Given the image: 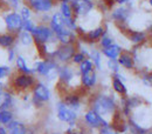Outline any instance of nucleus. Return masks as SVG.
<instances>
[{"label": "nucleus", "instance_id": "1", "mask_svg": "<svg viewBox=\"0 0 152 134\" xmlns=\"http://www.w3.org/2000/svg\"><path fill=\"white\" fill-rule=\"evenodd\" d=\"M90 108H93L97 114L102 116V119L110 124L114 115L119 110V105L113 94L98 92L93 96L90 100Z\"/></svg>", "mask_w": 152, "mask_h": 134}, {"label": "nucleus", "instance_id": "2", "mask_svg": "<svg viewBox=\"0 0 152 134\" xmlns=\"http://www.w3.org/2000/svg\"><path fill=\"white\" fill-rule=\"evenodd\" d=\"M38 82L35 74H27L17 72L12 74L10 78V86L11 91L15 93H29L32 92L33 87Z\"/></svg>", "mask_w": 152, "mask_h": 134}, {"label": "nucleus", "instance_id": "3", "mask_svg": "<svg viewBox=\"0 0 152 134\" xmlns=\"http://www.w3.org/2000/svg\"><path fill=\"white\" fill-rule=\"evenodd\" d=\"M58 64L53 59H39L33 62L32 71L33 74L42 77L47 81H53L57 78Z\"/></svg>", "mask_w": 152, "mask_h": 134}, {"label": "nucleus", "instance_id": "4", "mask_svg": "<svg viewBox=\"0 0 152 134\" xmlns=\"http://www.w3.org/2000/svg\"><path fill=\"white\" fill-rule=\"evenodd\" d=\"M76 51H77V44H68V45L58 44L52 57L48 59L55 60L58 65H67L72 62V59L76 53Z\"/></svg>", "mask_w": 152, "mask_h": 134}, {"label": "nucleus", "instance_id": "5", "mask_svg": "<svg viewBox=\"0 0 152 134\" xmlns=\"http://www.w3.org/2000/svg\"><path fill=\"white\" fill-rule=\"evenodd\" d=\"M32 36H33V39H34V45L35 46L57 41L48 24H42V22L37 24L35 28L32 32Z\"/></svg>", "mask_w": 152, "mask_h": 134}, {"label": "nucleus", "instance_id": "6", "mask_svg": "<svg viewBox=\"0 0 152 134\" xmlns=\"http://www.w3.org/2000/svg\"><path fill=\"white\" fill-rule=\"evenodd\" d=\"M4 22H5L6 31L10 33L18 34L20 31H22L23 19L21 18L19 12H17L14 10L4 13Z\"/></svg>", "mask_w": 152, "mask_h": 134}, {"label": "nucleus", "instance_id": "7", "mask_svg": "<svg viewBox=\"0 0 152 134\" xmlns=\"http://www.w3.org/2000/svg\"><path fill=\"white\" fill-rule=\"evenodd\" d=\"M70 6L76 20L88 16L95 10V4L93 0H70Z\"/></svg>", "mask_w": 152, "mask_h": 134}, {"label": "nucleus", "instance_id": "8", "mask_svg": "<svg viewBox=\"0 0 152 134\" xmlns=\"http://www.w3.org/2000/svg\"><path fill=\"white\" fill-rule=\"evenodd\" d=\"M56 116L61 122H66L68 125H74L78 120V113L69 108L62 100L56 104Z\"/></svg>", "mask_w": 152, "mask_h": 134}, {"label": "nucleus", "instance_id": "9", "mask_svg": "<svg viewBox=\"0 0 152 134\" xmlns=\"http://www.w3.org/2000/svg\"><path fill=\"white\" fill-rule=\"evenodd\" d=\"M108 32L107 30V26L104 24H101L98 25L97 27L93 28V30H89L87 31L86 33H83L81 37H78V40H81L82 42L89 45V46H94V45H97L98 41L101 40V38Z\"/></svg>", "mask_w": 152, "mask_h": 134}, {"label": "nucleus", "instance_id": "10", "mask_svg": "<svg viewBox=\"0 0 152 134\" xmlns=\"http://www.w3.org/2000/svg\"><path fill=\"white\" fill-rule=\"evenodd\" d=\"M83 122H84V126L90 128V130H98L99 127L109 124L104 119H102V116L97 114L93 108H89V110H87L84 112V114H83Z\"/></svg>", "mask_w": 152, "mask_h": 134}, {"label": "nucleus", "instance_id": "11", "mask_svg": "<svg viewBox=\"0 0 152 134\" xmlns=\"http://www.w3.org/2000/svg\"><path fill=\"white\" fill-rule=\"evenodd\" d=\"M54 1L55 0H25V5H27L34 13L45 14L53 10Z\"/></svg>", "mask_w": 152, "mask_h": 134}, {"label": "nucleus", "instance_id": "12", "mask_svg": "<svg viewBox=\"0 0 152 134\" xmlns=\"http://www.w3.org/2000/svg\"><path fill=\"white\" fill-rule=\"evenodd\" d=\"M130 14H131V12H130L129 7L118 6L116 8H113L110 17H111V19L116 26H121V25H129Z\"/></svg>", "mask_w": 152, "mask_h": 134}, {"label": "nucleus", "instance_id": "13", "mask_svg": "<svg viewBox=\"0 0 152 134\" xmlns=\"http://www.w3.org/2000/svg\"><path fill=\"white\" fill-rule=\"evenodd\" d=\"M32 96L35 98V99H38V100H40V101L43 102V104H47V102H49L50 99H52V92H50L49 87H48L45 82L39 81L38 80V82L35 84V86H34L33 90H32Z\"/></svg>", "mask_w": 152, "mask_h": 134}, {"label": "nucleus", "instance_id": "14", "mask_svg": "<svg viewBox=\"0 0 152 134\" xmlns=\"http://www.w3.org/2000/svg\"><path fill=\"white\" fill-rule=\"evenodd\" d=\"M62 101L72 110L76 111L77 113L82 108V96L78 93V91L67 92L62 96Z\"/></svg>", "mask_w": 152, "mask_h": 134}, {"label": "nucleus", "instance_id": "15", "mask_svg": "<svg viewBox=\"0 0 152 134\" xmlns=\"http://www.w3.org/2000/svg\"><path fill=\"white\" fill-rule=\"evenodd\" d=\"M122 33L128 38V40H130L134 46H138L140 44H143L149 34L145 32V31H140V30H134V28H131V27H126L124 31H122Z\"/></svg>", "mask_w": 152, "mask_h": 134}, {"label": "nucleus", "instance_id": "16", "mask_svg": "<svg viewBox=\"0 0 152 134\" xmlns=\"http://www.w3.org/2000/svg\"><path fill=\"white\" fill-rule=\"evenodd\" d=\"M80 79H81V87L84 88L86 91H93L98 84V74L96 70L81 74Z\"/></svg>", "mask_w": 152, "mask_h": 134}, {"label": "nucleus", "instance_id": "17", "mask_svg": "<svg viewBox=\"0 0 152 134\" xmlns=\"http://www.w3.org/2000/svg\"><path fill=\"white\" fill-rule=\"evenodd\" d=\"M119 66L126 71L130 72H134L136 71V64H134V58L131 51L128 50H123L122 53L119 54V57L117 59Z\"/></svg>", "mask_w": 152, "mask_h": 134}, {"label": "nucleus", "instance_id": "18", "mask_svg": "<svg viewBox=\"0 0 152 134\" xmlns=\"http://www.w3.org/2000/svg\"><path fill=\"white\" fill-rule=\"evenodd\" d=\"M111 87H113V91L115 93L117 96H119V98L128 96V88L125 86L124 78L119 72L111 76Z\"/></svg>", "mask_w": 152, "mask_h": 134}, {"label": "nucleus", "instance_id": "19", "mask_svg": "<svg viewBox=\"0 0 152 134\" xmlns=\"http://www.w3.org/2000/svg\"><path fill=\"white\" fill-rule=\"evenodd\" d=\"M17 42H18L17 34L10 33V32H7V31L0 33V48L7 51V50H10V48L15 47Z\"/></svg>", "mask_w": 152, "mask_h": 134}, {"label": "nucleus", "instance_id": "20", "mask_svg": "<svg viewBox=\"0 0 152 134\" xmlns=\"http://www.w3.org/2000/svg\"><path fill=\"white\" fill-rule=\"evenodd\" d=\"M8 134H28V128L27 126L20 121V120H13L11 121L7 126H5Z\"/></svg>", "mask_w": 152, "mask_h": 134}, {"label": "nucleus", "instance_id": "21", "mask_svg": "<svg viewBox=\"0 0 152 134\" xmlns=\"http://www.w3.org/2000/svg\"><path fill=\"white\" fill-rule=\"evenodd\" d=\"M122 51H123L122 46H121V45H118V44H116V42L113 44L111 46L107 47V48L101 50L102 56H103V57H105L108 60H117L118 57H119V54L122 53Z\"/></svg>", "mask_w": 152, "mask_h": 134}, {"label": "nucleus", "instance_id": "22", "mask_svg": "<svg viewBox=\"0 0 152 134\" xmlns=\"http://www.w3.org/2000/svg\"><path fill=\"white\" fill-rule=\"evenodd\" d=\"M14 94L11 90H5L2 94L0 110H12L14 107Z\"/></svg>", "mask_w": 152, "mask_h": 134}, {"label": "nucleus", "instance_id": "23", "mask_svg": "<svg viewBox=\"0 0 152 134\" xmlns=\"http://www.w3.org/2000/svg\"><path fill=\"white\" fill-rule=\"evenodd\" d=\"M15 67H17V72L20 73H27V74H33L32 67H29V65L27 64L26 58L21 54H18V57L15 59Z\"/></svg>", "mask_w": 152, "mask_h": 134}, {"label": "nucleus", "instance_id": "24", "mask_svg": "<svg viewBox=\"0 0 152 134\" xmlns=\"http://www.w3.org/2000/svg\"><path fill=\"white\" fill-rule=\"evenodd\" d=\"M88 58L94 62L96 71H101L102 70V52L101 50L97 48H89L88 51Z\"/></svg>", "mask_w": 152, "mask_h": 134}, {"label": "nucleus", "instance_id": "25", "mask_svg": "<svg viewBox=\"0 0 152 134\" xmlns=\"http://www.w3.org/2000/svg\"><path fill=\"white\" fill-rule=\"evenodd\" d=\"M17 38H18V42H19L21 46H25V47H29L32 45H34V39L31 32H27V31H20L19 33L17 34Z\"/></svg>", "mask_w": 152, "mask_h": 134}, {"label": "nucleus", "instance_id": "26", "mask_svg": "<svg viewBox=\"0 0 152 134\" xmlns=\"http://www.w3.org/2000/svg\"><path fill=\"white\" fill-rule=\"evenodd\" d=\"M13 120H14V112L12 110H0V124L2 126H7Z\"/></svg>", "mask_w": 152, "mask_h": 134}, {"label": "nucleus", "instance_id": "27", "mask_svg": "<svg viewBox=\"0 0 152 134\" xmlns=\"http://www.w3.org/2000/svg\"><path fill=\"white\" fill-rule=\"evenodd\" d=\"M77 70H78V72H80V74H83V73H87V72H89V71H93V70H96L95 68V65H94V62L89 59V58H87L84 61H82L78 66H77Z\"/></svg>", "mask_w": 152, "mask_h": 134}, {"label": "nucleus", "instance_id": "28", "mask_svg": "<svg viewBox=\"0 0 152 134\" xmlns=\"http://www.w3.org/2000/svg\"><path fill=\"white\" fill-rule=\"evenodd\" d=\"M64 18L69 19V18H74V13H73V10H72V6L69 2H63V4H60V11H58Z\"/></svg>", "mask_w": 152, "mask_h": 134}, {"label": "nucleus", "instance_id": "29", "mask_svg": "<svg viewBox=\"0 0 152 134\" xmlns=\"http://www.w3.org/2000/svg\"><path fill=\"white\" fill-rule=\"evenodd\" d=\"M113 44H115V40L114 38L107 32L102 38H101V40L98 41V47H99V50H103V48H107V47H109V46H111Z\"/></svg>", "mask_w": 152, "mask_h": 134}, {"label": "nucleus", "instance_id": "30", "mask_svg": "<svg viewBox=\"0 0 152 134\" xmlns=\"http://www.w3.org/2000/svg\"><path fill=\"white\" fill-rule=\"evenodd\" d=\"M13 73V70L11 66L8 65H0V81L7 79V78H11Z\"/></svg>", "mask_w": 152, "mask_h": 134}, {"label": "nucleus", "instance_id": "31", "mask_svg": "<svg viewBox=\"0 0 152 134\" xmlns=\"http://www.w3.org/2000/svg\"><path fill=\"white\" fill-rule=\"evenodd\" d=\"M88 58V56L84 53V52H82V51H76V53L74 54V57L72 59V62L70 64H73V65H75V66H78L82 61H84L86 59Z\"/></svg>", "mask_w": 152, "mask_h": 134}, {"label": "nucleus", "instance_id": "32", "mask_svg": "<svg viewBox=\"0 0 152 134\" xmlns=\"http://www.w3.org/2000/svg\"><path fill=\"white\" fill-rule=\"evenodd\" d=\"M84 132H86V131H84L83 126L78 125L77 122L74 124V125H69L68 130L66 131V133L67 134H86Z\"/></svg>", "mask_w": 152, "mask_h": 134}, {"label": "nucleus", "instance_id": "33", "mask_svg": "<svg viewBox=\"0 0 152 134\" xmlns=\"http://www.w3.org/2000/svg\"><path fill=\"white\" fill-rule=\"evenodd\" d=\"M19 13L21 16V18L23 20L27 19H32V14H33V11L27 6V5H22V7H20Z\"/></svg>", "mask_w": 152, "mask_h": 134}, {"label": "nucleus", "instance_id": "34", "mask_svg": "<svg viewBox=\"0 0 152 134\" xmlns=\"http://www.w3.org/2000/svg\"><path fill=\"white\" fill-rule=\"evenodd\" d=\"M107 67H108V70H109L113 74L118 73L119 70H121V66H119V64H118L117 60H108V61H107Z\"/></svg>", "mask_w": 152, "mask_h": 134}, {"label": "nucleus", "instance_id": "35", "mask_svg": "<svg viewBox=\"0 0 152 134\" xmlns=\"http://www.w3.org/2000/svg\"><path fill=\"white\" fill-rule=\"evenodd\" d=\"M37 24L33 19H27L23 20V24H22V31H27V32H33V30L35 28Z\"/></svg>", "mask_w": 152, "mask_h": 134}, {"label": "nucleus", "instance_id": "36", "mask_svg": "<svg viewBox=\"0 0 152 134\" xmlns=\"http://www.w3.org/2000/svg\"><path fill=\"white\" fill-rule=\"evenodd\" d=\"M17 57H18V53H17V48L15 47L7 50V60H8V62H11V64L14 62Z\"/></svg>", "mask_w": 152, "mask_h": 134}, {"label": "nucleus", "instance_id": "37", "mask_svg": "<svg viewBox=\"0 0 152 134\" xmlns=\"http://www.w3.org/2000/svg\"><path fill=\"white\" fill-rule=\"evenodd\" d=\"M103 2L105 5V7L107 8H110V10H113L114 6L116 5V0H103Z\"/></svg>", "mask_w": 152, "mask_h": 134}, {"label": "nucleus", "instance_id": "38", "mask_svg": "<svg viewBox=\"0 0 152 134\" xmlns=\"http://www.w3.org/2000/svg\"><path fill=\"white\" fill-rule=\"evenodd\" d=\"M8 2L11 4V6L13 8H17L19 6V0H8Z\"/></svg>", "mask_w": 152, "mask_h": 134}, {"label": "nucleus", "instance_id": "39", "mask_svg": "<svg viewBox=\"0 0 152 134\" xmlns=\"http://www.w3.org/2000/svg\"><path fill=\"white\" fill-rule=\"evenodd\" d=\"M4 91H5L4 84L0 81V106H1V100H2V94H4Z\"/></svg>", "mask_w": 152, "mask_h": 134}, {"label": "nucleus", "instance_id": "40", "mask_svg": "<svg viewBox=\"0 0 152 134\" xmlns=\"http://www.w3.org/2000/svg\"><path fill=\"white\" fill-rule=\"evenodd\" d=\"M128 1H129V0H116V4H117L118 6H124L125 4H128Z\"/></svg>", "mask_w": 152, "mask_h": 134}, {"label": "nucleus", "instance_id": "41", "mask_svg": "<svg viewBox=\"0 0 152 134\" xmlns=\"http://www.w3.org/2000/svg\"><path fill=\"white\" fill-rule=\"evenodd\" d=\"M0 134H8V132H7V130H6L5 126H1V128H0Z\"/></svg>", "mask_w": 152, "mask_h": 134}, {"label": "nucleus", "instance_id": "42", "mask_svg": "<svg viewBox=\"0 0 152 134\" xmlns=\"http://www.w3.org/2000/svg\"><path fill=\"white\" fill-rule=\"evenodd\" d=\"M148 4L150 5V7L152 8V0H148Z\"/></svg>", "mask_w": 152, "mask_h": 134}, {"label": "nucleus", "instance_id": "43", "mask_svg": "<svg viewBox=\"0 0 152 134\" xmlns=\"http://www.w3.org/2000/svg\"><path fill=\"white\" fill-rule=\"evenodd\" d=\"M49 134H63V133H61V132H52V133Z\"/></svg>", "mask_w": 152, "mask_h": 134}, {"label": "nucleus", "instance_id": "44", "mask_svg": "<svg viewBox=\"0 0 152 134\" xmlns=\"http://www.w3.org/2000/svg\"><path fill=\"white\" fill-rule=\"evenodd\" d=\"M148 134H152V131H150V132H149Z\"/></svg>", "mask_w": 152, "mask_h": 134}, {"label": "nucleus", "instance_id": "45", "mask_svg": "<svg viewBox=\"0 0 152 134\" xmlns=\"http://www.w3.org/2000/svg\"><path fill=\"white\" fill-rule=\"evenodd\" d=\"M1 126H2V125H1V124H0V128H1Z\"/></svg>", "mask_w": 152, "mask_h": 134}]
</instances>
